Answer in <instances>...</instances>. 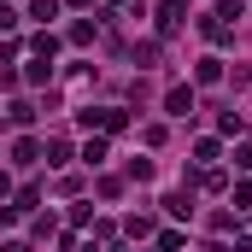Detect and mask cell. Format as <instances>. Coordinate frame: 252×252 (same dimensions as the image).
Listing matches in <instances>:
<instances>
[{
	"label": "cell",
	"instance_id": "1",
	"mask_svg": "<svg viewBox=\"0 0 252 252\" xmlns=\"http://www.w3.org/2000/svg\"><path fill=\"white\" fill-rule=\"evenodd\" d=\"M164 112H170V118H188L193 112V88H170V94H164Z\"/></svg>",
	"mask_w": 252,
	"mask_h": 252
},
{
	"label": "cell",
	"instance_id": "2",
	"mask_svg": "<svg viewBox=\"0 0 252 252\" xmlns=\"http://www.w3.org/2000/svg\"><path fill=\"white\" fill-rule=\"evenodd\" d=\"M164 211H170V217H193V199H188V193H170Z\"/></svg>",
	"mask_w": 252,
	"mask_h": 252
},
{
	"label": "cell",
	"instance_id": "3",
	"mask_svg": "<svg viewBox=\"0 0 252 252\" xmlns=\"http://www.w3.org/2000/svg\"><path fill=\"white\" fill-rule=\"evenodd\" d=\"M30 18H41V24L59 18V0H30Z\"/></svg>",
	"mask_w": 252,
	"mask_h": 252
},
{
	"label": "cell",
	"instance_id": "4",
	"mask_svg": "<svg viewBox=\"0 0 252 252\" xmlns=\"http://www.w3.org/2000/svg\"><path fill=\"white\" fill-rule=\"evenodd\" d=\"M35 153H41L35 141H18V147H12V158H18V164H35Z\"/></svg>",
	"mask_w": 252,
	"mask_h": 252
},
{
	"label": "cell",
	"instance_id": "5",
	"mask_svg": "<svg viewBox=\"0 0 252 252\" xmlns=\"http://www.w3.org/2000/svg\"><path fill=\"white\" fill-rule=\"evenodd\" d=\"M12 24H18V18H12V12H6V6H0V30H12Z\"/></svg>",
	"mask_w": 252,
	"mask_h": 252
},
{
	"label": "cell",
	"instance_id": "6",
	"mask_svg": "<svg viewBox=\"0 0 252 252\" xmlns=\"http://www.w3.org/2000/svg\"><path fill=\"white\" fill-rule=\"evenodd\" d=\"M235 252H252V241H241V247H235Z\"/></svg>",
	"mask_w": 252,
	"mask_h": 252
},
{
	"label": "cell",
	"instance_id": "7",
	"mask_svg": "<svg viewBox=\"0 0 252 252\" xmlns=\"http://www.w3.org/2000/svg\"><path fill=\"white\" fill-rule=\"evenodd\" d=\"M82 252H100V247H82Z\"/></svg>",
	"mask_w": 252,
	"mask_h": 252
}]
</instances>
